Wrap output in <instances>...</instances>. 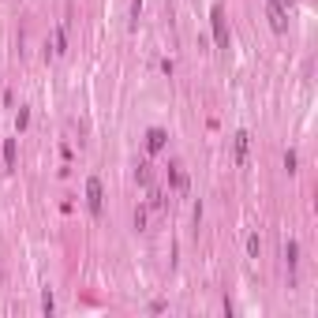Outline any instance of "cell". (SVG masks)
<instances>
[{
	"instance_id": "cell-10",
	"label": "cell",
	"mask_w": 318,
	"mask_h": 318,
	"mask_svg": "<svg viewBox=\"0 0 318 318\" xmlns=\"http://www.w3.org/2000/svg\"><path fill=\"white\" fill-rule=\"evenodd\" d=\"M135 228H146V210H135Z\"/></svg>"
},
{
	"instance_id": "cell-3",
	"label": "cell",
	"mask_w": 318,
	"mask_h": 318,
	"mask_svg": "<svg viewBox=\"0 0 318 318\" xmlns=\"http://www.w3.org/2000/svg\"><path fill=\"white\" fill-rule=\"evenodd\" d=\"M266 8H269V26H273L277 34H285V30H288V23H285V8H281V0H269Z\"/></svg>"
},
{
	"instance_id": "cell-9",
	"label": "cell",
	"mask_w": 318,
	"mask_h": 318,
	"mask_svg": "<svg viewBox=\"0 0 318 318\" xmlns=\"http://www.w3.org/2000/svg\"><path fill=\"white\" fill-rule=\"evenodd\" d=\"M296 255H300V247H296V244H288V269H296V262H300Z\"/></svg>"
},
{
	"instance_id": "cell-5",
	"label": "cell",
	"mask_w": 318,
	"mask_h": 318,
	"mask_svg": "<svg viewBox=\"0 0 318 318\" xmlns=\"http://www.w3.org/2000/svg\"><path fill=\"white\" fill-rule=\"evenodd\" d=\"M146 146H150V153H157L161 146H165V131H161V128H153V131L146 135Z\"/></svg>"
},
{
	"instance_id": "cell-2",
	"label": "cell",
	"mask_w": 318,
	"mask_h": 318,
	"mask_svg": "<svg viewBox=\"0 0 318 318\" xmlns=\"http://www.w3.org/2000/svg\"><path fill=\"white\" fill-rule=\"evenodd\" d=\"M86 202H90V214L98 217L101 214V180L90 176V184H86Z\"/></svg>"
},
{
	"instance_id": "cell-6",
	"label": "cell",
	"mask_w": 318,
	"mask_h": 318,
	"mask_svg": "<svg viewBox=\"0 0 318 318\" xmlns=\"http://www.w3.org/2000/svg\"><path fill=\"white\" fill-rule=\"evenodd\" d=\"M247 139H251L247 131H240V135H236V161H244V153H247Z\"/></svg>"
},
{
	"instance_id": "cell-1",
	"label": "cell",
	"mask_w": 318,
	"mask_h": 318,
	"mask_svg": "<svg viewBox=\"0 0 318 318\" xmlns=\"http://www.w3.org/2000/svg\"><path fill=\"white\" fill-rule=\"evenodd\" d=\"M210 23H214V37H217V45H221V49H228V30H225V12H221V8H214V12H210Z\"/></svg>"
},
{
	"instance_id": "cell-4",
	"label": "cell",
	"mask_w": 318,
	"mask_h": 318,
	"mask_svg": "<svg viewBox=\"0 0 318 318\" xmlns=\"http://www.w3.org/2000/svg\"><path fill=\"white\" fill-rule=\"evenodd\" d=\"M135 180H139L142 187H150V184H153V165H150V161H142V165L135 169Z\"/></svg>"
},
{
	"instance_id": "cell-7",
	"label": "cell",
	"mask_w": 318,
	"mask_h": 318,
	"mask_svg": "<svg viewBox=\"0 0 318 318\" xmlns=\"http://www.w3.org/2000/svg\"><path fill=\"white\" fill-rule=\"evenodd\" d=\"M169 176H172V184H176L180 191L187 187V176H184V172H180V165H169Z\"/></svg>"
},
{
	"instance_id": "cell-8",
	"label": "cell",
	"mask_w": 318,
	"mask_h": 318,
	"mask_svg": "<svg viewBox=\"0 0 318 318\" xmlns=\"http://www.w3.org/2000/svg\"><path fill=\"white\" fill-rule=\"evenodd\" d=\"M4 161H8V169H12V165H15V142H12V139H8V142H4Z\"/></svg>"
}]
</instances>
